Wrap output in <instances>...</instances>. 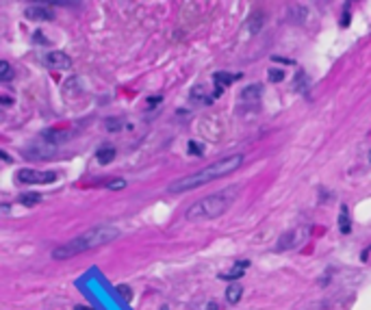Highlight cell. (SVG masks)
Instances as JSON below:
<instances>
[{"instance_id": "1", "label": "cell", "mask_w": 371, "mask_h": 310, "mask_svg": "<svg viewBox=\"0 0 371 310\" xmlns=\"http://www.w3.org/2000/svg\"><path fill=\"white\" fill-rule=\"evenodd\" d=\"M243 161H245V156L241 152L230 154L226 158H219V161L210 163L207 167L189 174V176L174 180V182L167 187V193H185V191H191V189L202 187V184H207V182H213V180H217V178H224V176H228V174L237 172V169L243 165Z\"/></svg>"}, {"instance_id": "2", "label": "cell", "mask_w": 371, "mask_h": 310, "mask_svg": "<svg viewBox=\"0 0 371 310\" xmlns=\"http://www.w3.org/2000/svg\"><path fill=\"white\" fill-rule=\"evenodd\" d=\"M119 234H122V230H119L117 226H111V223L93 226V228H89L87 232H81L78 237L70 239L68 243L54 247L52 249V258L54 261H65V258H72V256H76V254L102 247V245L113 243L115 239H119Z\"/></svg>"}, {"instance_id": "3", "label": "cell", "mask_w": 371, "mask_h": 310, "mask_svg": "<svg viewBox=\"0 0 371 310\" xmlns=\"http://www.w3.org/2000/svg\"><path fill=\"white\" fill-rule=\"evenodd\" d=\"M237 193H239L237 184H232V187H228V189H222V191H217V193H210V196L193 202L191 206L187 208L185 217H187L189 221H204V219L222 217L230 208V204L234 202Z\"/></svg>"}, {"instance_id": "4", "label": "cell", "mask_w": 371, "mask_h": 310, "mask_svg": "<svg viewBox=\"0 0 371 310\" xmlns=\"http://www.w3.org/2000/svg\"><path fill=\"white\" fill-rule=\"evenodd\" d=\"M310 232H313V228H310L308 223L287 230V232L278 239V243H276V252H289V249L302 247V245L310 239Z\"/></svg>"}, {"instance_id": "5", "label": "cell", "mask_w": 371, "mask_h": 310, "mask_svg": "<svg viewBox=\"0 0 371 310\" xmlns=\"http://www.w3.org/2000/svg\"><path fill=\"white\" fill-rule=\"evenodd\" d=\"M57 180V172H42V169H20L18 172V182L22 184H48Z\"/></svg>"}, {"instance_id": "6", "label": "cell", "mask_w": 371, "mask_h": 310, "mask_svg": "<svg viewBox=\"0 0 371 310\" xmlns=\"http://www.w3.org/2000/svg\"><path fill=\"white\" fill-rule=\"evenodd\" d=\"M46 63L48 67H54V69H68L72 66V59L65 52H61V50H52V52L46 54Z\"/></svg>"}, {"instance_id": "7", "label": "cell", "mask_w": 371, "mask_h": 310, "mask_svg": "<svg viewBox=\"0 0 371 310\" xmlns=\"http://www.w3.org/2000/svg\"><path fill=\"white\" fill-rule=\"evenodd\" d=\"M24 13H26L28 20H35V22H48V20L54 18V13L50 9L42 7V4H31V7H26Z\"/></svg>"}, {"instance_id": "8", "label": "cell", "mask_w": 371, "mask_h": 310, "mask_svg": "<svg viewBox=\"0 0 371 310\" xmlns=\"http://www.w3.org/2000/svg\"><path fill=\"white\" fill-rule=\"evenodd\" d=\"M263 85L260 83H254V85H248V87H243L241 89V100L243 102H248V104H254V102H258L260 98H263Z\"/></svg>"}, {"instance_id": "9", "label": "cell", "mask_w": 371, "mask_h": 310, "mask_svg": "<svg viewBox=\"0 0 371 310\" xmlns=\"http://www.w3.org/2000/svg\"><path fill=\"white\" fill-rule=\"evenodd\" d=\"M248 267H250V261H237V263H234V267L230 269L228 273H222L219 278H222V280H237V278L243 276V271Z\"/></svg>"}, {"instance_id": "10", "label": "cell", "mask_w": 371, "mask_h": 310, "mask_svg": "<svg viewBox=\"0 0 371 310\" xmlns=\"http://www.w3.org/2000/svg\"><path fill=\"white\" fill-rule=\"evenodd\" d=\"M213 98H217V96H215V93H207L202 85H195L191 89V100H195V102H200V104H210Z\"/></svg>"}, {"instance_id": "11", "label": "cell", "mask_w": 371, "mask_h": 310, "mask_svg": "<svg viewBox=\"0 0 371 310\" xmlns=\"http://www.w3.org/2000/svg\"><path fill=\"white\" fill-rule=\"evenodd\" d=\"M243 74H230V72H215L213 74V81L217 83V87H224V85H232L234 81H239Z\"/></svg>"}, {"instance_id": "12", "label": "cell", "mask_w": 371, "mask_h": 310, "mask_svg": "<svg viewBox=\"0 0 371 310\" xmlns=\"http://www.w3.org/2000/svg\"><path fill=\"white\" fill-rule=\"evenodd\" d=\"M339 232L341 234H349L352 232V221H349V211H348V206H341V211H339Z\"/></svg>"}, {"instance_id": "13", "label": "cell", "mask_w": 371, "mask_h": 310, "mask_svg": "<svg viewBox=\"0 0 371 310\" xmlns=\"http://www.w3.org/2000/svg\"><path fill=\"white\" fill-rule=\"evenodd\" d=\"M96 156H98V163L100 165H109L115 158V148L113 146H102V148L98 150Z\"/></svg>"}, {"instance_id": "14", "label": "cell", "mask_w": 371, "mask_h": 310, "mask_svg": "<svg viewBox=\"0 0 371 310\" xmlns=\"http://www.w3.org/2000/svg\"><path fill=\"white\" fill-rule=\"evenodd\" d=\"M241 295H243V288L239 287V284H230V287L226 288V302L228 304H239Z\"/></svg>"}, {"instance_id": "15", "label": "cell", "mask_w": 371, "mask_h": 310, "mask_svg": "<svg viewBox=\"0 0 371 310\" xmlns=\"http://www.w3.org/2000/svg\"><path fill=\"white\" fill-rule=\"evenodd\" d=\"M308 85H310V83H308L306 72H302V69H300V72H298V78L293 81V89H295V91H306Z\"/></svg>"}, {"instance_id": "16", "label": "cell", "mask_w": 371, "mask_h": 310, "mask_svg": "<svg viewBox=\"0 0 371 310\" xmlns=\"http://www.w3.org/2000/svg\"><path fill=\"white\" fill-rule=\"evenodd\" d=\"M39 199H42L39 193H22V196H20V204H24V206H35Z\"/></svg>"}, {"instance_id": "17", "label": "cell", "mask_w": 371, "mask_h": 310, "mask_svg": "<svg viewBox=\"0 0 371 310\" xmlns=\"http://www.w3.org/2000/svg\"><path fill=\"white\" fill-rule=\"evenodd\" d=\"M260 26H263V16L256 11L252 18H250V22H248V28H250V33H258L260 31Z\"/></svg>"}, {"instance_id": "18", "label": "cell", "mask_w": 371, "mask_h": 310, "mask_svg": "<svg viewBox=\"0 0 371 310\" xmlns=\"http://www.w3.org/2000/svg\"><path fill=\"white\" fill-rule=\"evenodd\" d=\"M267 78L272 83H280V81H284V72H282V69H278V67H272L267 72Z\"/></svg>"}, {"instance_id": "19", "label": "cell", "mask_w": 371, "mask_h": 310, "mask_svg": "<svg viewBox=\"0 0 371 310\" xmlns=\"http://www.w3.org/2000/svg\"><path fill=\"white\" fill-rule=\"evenodd\" d=\"M11 78V66L7 61L0 63V81H9Z\"/></svg>"}, {"instance_id": "20", "label": "cell", "mask_w": 371, "mask_h": 310, "mask_svg": "<svg viewBox=\"0 0 371 310\" xmlns=\"http://www.w3.org/2000/svg\"><path fill=\"white\" fill-rule=\"evenodd\" d=\"M115 291L122 295V297L126 299V302H130V299H133V293H130V288L126 287V284H117V288H115Z\"/></svg>"}, {"instance_id": "21", "label": "cell", "mask_w": 371, "mask_h": 310, "mask_svg": "<svg viewBox=\"0 0 371 310\" xmlns=\"http://www.w3.org/2000/svg\"><path fill=\"white\" fill-rule=\"evenodd\" d=\"M187 150L189 152L193 154V156H202V146H200V143H195V141H189V146H187Z\"/></svg>"}, {"instance_id": "22", "label": "cell", "mask_w": 371, "mask_h": 310, "mask_svg": "<svg viewBox=\"0 0 371 310\" xmlns=\"http://www.w3.org/2000/svg\"><path fill=\"white\" fill-rule=\"evenodd\" d=\"M122 126H124L122 119H109V122H107V128H109V131H117V128H122Z\"/></svg>"}, {"instance_id": "23", "label": "cell", "mask_w": 371, "mask_h": 310, "mask_svg": "<svg viewBox=\"0 0 371 310\" xmlns=\"http://www.w3.org/2000/svg\"><path fill=\"white\" fill-rule=\"evenodd\" d=\"M124 187H126L124 180H113V182L109 184V189H113V191H119V189H124Z\"/></svg>"}, {"instance_id": "24", "label": "cell", "mask_w": 371, "mask_h": 310, "mask_svg": "<svg viewBox=\"0 0 371 310\" xmlns=\"http://www.w3.org/2000/svg\"><path fill=\"white\" fill-rule=\"evenodd\" d=\"M345 24H349V7L348 4L343 7V20H341V26H345Z\"/></svg>"}, {"instance_id": "25", "label": "cell", "mask_w": 371, "mask_h": 310, "mask_svg": "<svg viewBox=\"0 0 371 310\" xmlns=\"http://www.w3.org/2000/svg\"><path fill=\"white\" fill-rule=\"evenodd\" d=\"M148 100H150V102H148V107H154V104H159L163 98H161V96H157V98H148Z\"/></svg>"}, {"instance_id": "26", "label": "cell", "mask_w": 371, "mask_h": 310, "mask_svg": "<svg viewBox=\"0 0 371 310\" xmlns=\"http://www.w3.org/2000/svg\"><path fill=\"white\" fill-rule=\"evenodd\" d=\"M2 104H4V107H9V104H11V98H9V96H2Z\"/></svg>"}, {"instance_id": "27", "label": "cell", "mask_w": 371, "mask_h": 310, "mask_svg": "<svg viewBox=\"0 0 371 310\" xmlns=\"http://www.w3.org/2000/svg\"><path fill=\"white\" fill-rule=\"evenodd\" d=\"M74 310H93V308H92V306H76Z\"/></svg>"}, {"instance_id": "28", "label": "cell", "mask_w": 371, "mask_h": 310, "mask_svg": "<svg viewBox=\"0 0 371 310\" xmlns=\"http://www.w3.org/2000/svg\"><path fill=\"white\" fill-rule=\"evenodd\" d=\"M161 310H167V306H163V308H161Z\"/></svg>"}, {"instance_id": "29", "label": "cell", "mask_w": 371, "mask_h": 310, "mask_svg": "<svg viewBox=\"0 0 371 310\" xmlns=\"http://www.w3.org/2000/svg\"><path fill=\"white\" fill-rule=\"evenodd\" d=\"M369 163H371V152H369Z\"/></svg>"}]
</instances>
